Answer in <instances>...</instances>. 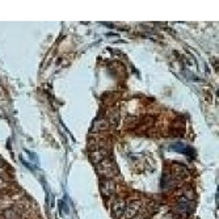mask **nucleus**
I'll return each instance as SVG.
<instances>
[{
  "label": "nucleus",
  "mask_w": 219,
  "mask_h": 219,
  "mask_svg": "<svg viewBox=\"0 0 219 219\" xmlns=\"http://www.w3.org/2000/svg\"><path fill=\"white\" fill-rule=\"evenodd\" d=\"M100 172L105 177H112L113 175L117 173V167H115V164L112 160L104 159L101 161V165H100Z\"/></svg>",
  "instance_id": "nucleus-1"
},
{
  "label": "nucleus",
  "mask_w": 219,
  "mask_h": 219,
  "mask_svg": "<svg viewBox=\"0 0 219 219\" xmlns=\"http://www.w3.org/2000/svg\"><path fill=\"white\" fill-rule=\"evenodd\" d=\"M140 209V201H134L126 206L125 213H123V219H132L134 217H137L138 210Z\"/></svg>",
  "instance_id": "nucleus-2"
},
{
  "label": "nucleus",
  "mask_w": 219,
  "mask_h": 219,
  "mask_svg": "<svg viewBox=\"0 0 219 219\" xmlns=\"http://www.w3.org/2000/svg\"><path fill=\"white\" fill-rule=\"evenodd\" d=\"M126 209V202L123 199H115L112 205V213L114 215V218H120L123 215Z\"/></svg>",
  "instance_id": "nucleus-3"
},
{
  "label": "nucleus",
  "mask_w": 219,
  "mask_h": 219,
  "mask_svg": "<svg viewBox=\"0 0 219 219\" xmlns=\"http://www.w3.org/2000/svg\"><path fill=\"white\" fill-rule=\"evenodd\" d=\"M114 184L113 181H104L101 185V193L104 194L105 197H112L113 193H114Z\"/></svg>",
  "instance_id": "nucleus-4"
},
{
  "label": "nucleus",
  "mask_w": 219,
  "mask_h": 219,
  "mask_svg": "<svg viewBox=\"0 0 219 219\" xmlns=\"http://www.w3.org/2000/svg\"><path fill=\"white\" fill-rule=\"evenodd\" d=\"M4 218L5 219H16V213L11 211V210H7L4 213Z\"/></svg>",
  "instance_id": "nucleus-5"
},
{
  "label": "nucleus",
  "mask_w": 219,
  "mask_h": 219,
  "mask_svg": "<svg viewBox=\"0 0 219 219\" xmlns=\"http://www.w3.org/2000/svg\"><path fill=\"white\" fill-rule=\"evenodd\" d=\"M132 219H143V217H140V215H138V217H134Z\"/></svg>",
  "instance_id": "nucleus-6"
}]
</instances>
